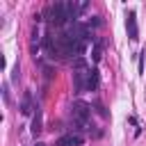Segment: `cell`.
<instances>
[{
    "label": "cell",
    "instance_id": "cell-6",
    "mask_svg": "<svg viewBox=\"0 0 146 146\" xmlns=\"http://www.w3.org/2000/svg\"><path fill=\"white\" fill-rule=\"evenodd\" d=\"M32 110H34V107H32V94H30V91H25V94H23V98H21V114H23V116H30V114H32Z\"/></svg>",
    "mask_w": 146,
    "mask_h": 146
},
{
    "label": "cell",
    "instance_id": "cell-13",
    "mask_svg": "<svg viewBox=\"0 0 146 146\" xmlns=\"http://www.w3.org/2000/svg\"><path fill=\"white\" fill-rule=\"evenodd\" d=\"M34 146H46V144H43V141H36V144H34Z\"/></svg>",
    "mask_w": 146,
    "mask_h": 146
},
{
    "label": "cell",
    "instance_id": "cell-5",
    "mask_svg": "<svg viewBox=\"0 0 146 146\" xmlns=\"http://www.w3.org/2000/svg\"><path fill=\"white\" fill-rule=\"evenodd\" d=\"M41 130H43V114H41V107L36 105L34 107V114H32V135L36 137Z\"/></svg>",
    "mask_w": 146,
    "mask_h": 146
},
{
    "label": "cell",
    "instance_id": "cell-12",
    "mask_svg": "<svg viewBox=\"0 0 146 146\" xmlns=\"http://www.w3.org/2000/svg\"><path fill=\"white\" fill-rule=\"evenodd\" d=\"M144 55H146V52L139 55V75H144Z\"/></svg>",
    "mask_w": 146,
    "mask_h": 146
},
{
    "label": "cell",
    "instance_id": "cell-3",
    "mask_svg": "<svg viewBox=\"0 0 146 146\" xmlns=\"http://www.w3.org/2000/svg\"><path fill=\"white\" fill-rule=\"evenodd\" d=\"M125 30H128V36H130L132 41H137V39H139V32H137V16H135V11H128Z\"/></svg>",
    "mask_w": 146,
    "mask_h": 146
},
{
    "label": "cell",
    "instance_id": "cell-1",
    "mask_svg": "<svg viewBox=\"0 0 146 146\" xmlns=\"http://www.w3.org/2000/svg\"><path fill=\"white\" fill-rule=\"evenodd\" d=\"M84 144V137L82 135H75V132H68V135H62L57 139V146H82Z\"/></svg>",
    "mask_w": 146,
    "mask_h": 146
},
{
    "label": "cell",
    "instance_id": "cell-10",
    "mask_svg": "<svg viewBox=\"0 0 146 146\" xmlns=\"http://www.w3.org/2000/svg\"><path fill=\"white\" fill-rule=\"evenodd\" d=\"M100 23H103V21H100V16H91V18H89V27H98Z\"/></svg>",
    "mask_w": 146,
    "mask_h": 146
},
{
    "label": "cell",
    "instance_id": "cell-4",
    "mask_svg": "<svg viewBox=\"0 0 146 146\" xmlns=\"http://www.w3.org/2000/svg\"><path fill=\"white\" fill-rule=\"evenodd\" d=\"M100 87V73H98V68H89V73H87V91H96Z\"/></svg>",
    "mask_w": 146,
    "mask_h": 146
},
{
    "label": "cell",
    "instance_id": "cell-7",
    "mask_svg": "<svg viewBox=\"0 0 146 146\" xmlns=\"http://www.w3.org/2000/svg\"><path fill=\"white\" fill-rule=\"evenodd\" d=\"M39 43H41V32H39V27H34V30H32V52H34V57H36Z\"/></svg>",
    "mask_w": 146,
    "mask_h": 146
},
{
    "label": "cell",
    "instance_id": "cell-11",
    "mask_svg": "<svg viewBox=\"0 0 146 146\" xmlns=\"http://www.w3.org/2000/svg\"><path fill=\"white\" fill-rule=\"evenodd\" d=\"M18 78H21V66H18V64H16V66H14V73H11V80H14V82H16V80H18Z\"/></svg>",
    "mask_w": 146,
    "mask_h": 146
},
{
    "label": "cell",
    "instance_id": "cell-9",
    "mask_svg": "<svg viewBox=\"0 0 146 146\" xmlns=\"http://www.w3.org/2000/svg\"><path fill=\"white\" fill-rule=\"evenodd\" d=\"M73 71H89V68H87V59H84V57L73 59Z\"/></svg>",
    "mask_w": 146,
    "mask_h": 146
},
{
    "label": "cell",
    "instance_id": "cell-2",
    "mask_svg": "<svg viewBox=\"0 0 146 146\" xmlns=\"http://www.w3.org/2000/svg\"><path fill=\"white\" fill-rule=\"evenodd\" d=\"M87 73L89 71H73V89H75V94L87 91Z\"/></svg>",
    "mask_w": 146,
    "mask_h": 146
},
{
    "label": "cell",
    "instance_id": "cell-8",
    "mask_svg": "<svg viewBox=\"0 0 146 146\" xmlns=\"http://www.w3.org/2000/svg\"><path fill=\"white\" fill-rule=\"evenodd\" d=\"M100 48H103V43H100V41H96V43H94V48H91V59H94L96 64L100 62Z\"/></svg>",
    "mask_w": 146,
    "mask_h": 146
}]
</instances>
